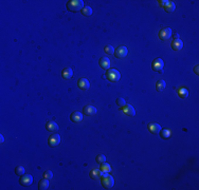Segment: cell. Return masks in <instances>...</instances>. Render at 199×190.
<instances>
[{"mask_svg":"<svg viewBox=\"0 0 199 190\" xmlns=\"http://www.w3.org/2000/svg\"><path fill=\"white\" fill-rule=\"evenodd\" d=\"M171 28H163L162 30L159 32V38L161 40H163V41H166V40H169L171 38Z\"/></svg>","mask_w":199,"mask_h":190,"instance_id":"277c9868","label":"cell"},{"mask_svg":"<svg viewBox=\"0 0 199 190\" xmlns=\"http://www.w3.org/2000/svg\"><path fill=\"white\" fill-rule=\"evenodd\" d=\"M163 66H164L163 60L161 58H157L154 61V63H152V69H154V71H159V70H162Z\"/></svg>","mask_w":199,"mask_h":190,"instance_id":"9a60e30c","label":"cell"},{"mask_svg":"<svg viewBox=\"0 0 199 190\" xmlns=\"http://www.w3.org/2000/svg\"><path fill=\"white\" fill-rule=\"evenodd\" d=\"M123 112L126 114V115L128 116H135V108L133 107L131 105H126L123 107Z\"/></svg>","mask_w":199,"mask_h":190,"instance_id":"4fadbf2b","label":"cell"},{"mask_svg":"<svg viewBox=\"0 0 199 190\" xmlns=\"http://www.w3.org/2000/svg\"><path fill=\"white\" fill-rule=\"evenodd\" d=\"M0 137H1V138H0V140H1V143H3V142H4V137H3V135L1 134V135H0Z\"/></svg>","mask_w":199,"mask_h":190,"instance_id":"d6a6232c","label":"cell"},{"mask_svg":"<svg viewBox=\"0 0 199 190\" xmlns=\"http://www.w3.org/2000/svg\"><path fill=\"white\" fill-rule=\"evenodd\" d=\"M44 179H52V177H53V173H52V171L51 170H47L46 172L44 173Z\"/></svg>","mask_w":199,"mask_h":190,"instance_id":"f546056e","label":"cell"},{"mask_svg":"<svg viewBox=\"0 0 199 190\" xmlns=\"http://www.w3.org/2000/svg\"><path fill=\"white\" fill-rule=\"evenodd\" d=\"M160 136L163 138V140H169V136H171V131H169V129H161Z\"/></svg>","mask_w":199,"mask_h":190,"instance_id":"603a6c76","label":"cell"},{"mask_svg":"<svg viewBox=\"0 0 199 190\" xmlns=\"http://www.w3.org/2000/svg\"><path fill=\"white\" fill-rule=\"evenodd\" d=\"M78 88H80V90L86 91V90H88L89 87H90V83H89V80L87 79V78L82 77V78H80V80H78Z\"/></svg>","mask_w":199,"mask_h":190,"instance_id":"30bf717a","label":"cell"},{"mask_svg":"<svg viewBox=\"0 0 199 190\" xmlns=\"http://www.w3.org/2000/svg\"><path fill=\"white\" fill-rule=\"evenodd\" d=\"M59 143H61V136H59L58 134H52L49 137V140H48V144H49V146L52 147V148L57 147L58 145H59Z\"/></svg>","mask_w":199,"mask_h":190,"instance_id":"5b68a950","label":"cell"},{"mask_svg":"<svg viewBox=\"0 0 199 190\" xmlns=\"http://www.w3.org/2000/svg\"><path fill=\"white\" fill-rule=\"evenodd\" d=\"M101 183H102L103 187L105 188V189H110V188H112V186L114 184V177L110 174L104 173L101 176Z\"/></svg>","mask_w":199,"mask_h":190,"instance_id":"7a4b0ae2","label":"cell"},{"mask_svg":"<svg viewBox=\"0 0 199 190\" xmlns=\"http://www.w3.org/2000/svg\"><path fill=\"white\" fill-rule=\"evenodd\" d=\"M147 128H148V131L152 134H159L161 131V126L159 124H157V123H150V124H148V126H147Z\"/></svg>","mask_w":199,"mask_h":190,"instance_id":"ba28073f","label":"cell"},{"mask_svg":"<svg viewBox=\"0 0 199 190\" xmlns=\"http://www.w3.org/2000/svg\"><path fill=\"white\" fill-rule=\"evenodd\" d=\"M167 2H169V1H166V0H161V1H159V3H160V6H163V8L166 6V3H167Z\"/></svg>","mask_w":199,"mask_h":190,"instance_id":"4dcf8cb0","label":"cell"},{"mask_svg":"<svg viewBox=\"0 0 199 190\" xmlns=\"http://www.w3.org/2000/svg\"><path fill=\"white\" fill-rule=\"evenodd\" d=\"M128 54V50L124 46H121L116 49V51H114V56L116 58H125Z\"/></svg>","mask_w":199,"mask_h":190,"instance_id":"8992f818","label":"cell"},{"mask_svg":"<svg viewBox=\"0 0 199 190\" xmlns=\"http://www.w3.org/2000/svg\"><path fill=\"white\" fill-rule=\"evenodd\" d=\"M83 114L87 116H92V115H95L97 114V108L93 107L91 105H87L84 107L83 109Z\"/></svg>","mask_w":199,"mask_h":190,"instance_id":"9c48e42d","label":"cell"},{"mask_svg":"<svg viewBox=\"0 0 199 190\" xmlns=\"http://www.w3.org/2000/svg\"><path fill=\"white\" fill-rule=\"evenodd\" d=\"M171 48H173L174 51H180L183 48V42L179 38L174 39L173 42H171Z\"/></svg>","mask_w":199,"mask_h":190,"instance_id":"5bb4252c","label":"cell"},{"mask_svg":"<svg viewBox=\"0 0 199 190\" xmlns=\"http://www.w3.org/2000/svg\"><path fill=\"white\" fill-rule=\"evenodd\" d=\"M107 78L108 80H110L112 83H116V81H119L120 78H121V74H120V72L118 71L116 69H109L107 70Z\"/></svg>","mask_w":199,"mask_h":190,"instance_id":"3957f363","label":"cell"},{"mask_svg":"<svg viewBox=\"0 0 199 190\" xmlns=\"http://www.w3.org/2000/svg\"><path fill=\"white\" fill-rule=\"evenodd\" d=\"M46 128H47L48 131H51V132H55L59 129V127L55 121H48L47 125H46Z\"/></svg>","mask_w":199,"mask_h":190,"instance_id":"2e32d148","label":"cell"},{"mask_svg":"<svg viewBox=\"0 0 199 190\" xmlns=\"http://www.w3.org/2000/svg\"><path fill=\"white\" fill-rule=\"evenodd\" d=\"M105 53H107L108 55H111V54H114V48L111 46V44H107L105 47Z\"/></svg>","mask_w":199,"mask_h":190,"instance_id":"4316f807","label":"cell"},{"mask_svg":"<svg viewBox=\"0 0 199 190\" xmlns=\"http://www.w3.org/2000/svg\"><path fill=\"white\" fill-rule=\"evenodd\" d=\"M198 69H199V67H198V66H196V67H195V69H194V71H195V73H196L197 75L199 74V71H198Z\"/></svg>","mask_w":199,"mask_h":190,"instance_id":"1f68e13d","label":"cell"},{"mask_svg":"<svg viewBox=\"0 0 199 190\" xmlns=\"http://www.w3.org/2000/svg\"><path fill=\"white\" fill-rule=\"evenodd\" d=\"M165 87H166V83L162 79L158 80L157 83H156V90H157L158 92H162L164 89H165Z\"/></svg>","mask_w":199,"mask_h":190,"instance_id":"ffe728a7","label":"cell"},{"mask_svg":"<svg viewBox=\"0 0 199 190\" xmlns=\"http://www.w3.org/2000/svg\"><path fill=\"white\" fill-rule=\"evenodd\" d=\"M164 8H165V11L167 12V13H173V12L175 11V8H176V6H175L174 2L169 1V2L166 3V6H164Z\"/></svg>","mask_w":199,"mask_h":190,"instance_id":"7402d4cb","label":"cell"},{"mask_svg":"<svg viewBox=\"0 0 199 190\" xmlns=\"http://www.w3.org/2000/svg\"><path fill=\"white\" fill-rule=\"evenodd\" d=\"M116 105L119 106L120 108H123L125 105H126V102H125V99L122 98V97H119V98H116Z\"/></svg>","mask_w":199,"mask_h":190,"instance_id":"f1b7e54d","label":"cell"},{"mask_svg":"<svg viewBox=\"0 0 199 190\" xmlns=\"http://www.w3.org/2000/svg\"><path fill=\"white\" fill-rule=\"evenodd\" d=\"M19 183L22 186H30L33 183V176L31 175V174H23L20 177Z\"/></svg>","mask_w":199,"mask_h":190,"instance_id":"52a82bcc","label":"cell"},{"mask_svg":"<svg viewBox=\"0 0 199 190\" xmlns=\"http://www.w3.org/2000/svg\"><path fill=\"white\" fill-rule=\"evenodd\" d=\"M25 169L23 168L22 166H17L16 168H15V173H16L17 175L21 176L25 174Z\"/></svg>","mask_w":199,"mask_h":190,"instance_id":"484cf974","label":"cell"},{"mask_svg":"<svg viewBox=\"0 0 199 190\" xmlns=\"http://www.w3.org/2000/svg\"><path fill=\"white\" fill-rule=\"evenodd\" d=\"M95 161H97V164H103V163H105L106 162V156L104 154H99L97 157H95Z\"/></svg>","mask_w":199,"mask_h":190,"instance_id":"83f0119b","label":"cell"},{"mask_svg":"<svg viewBox=\"0 0 199 190\" xmlns=\"http://www.w3.org/2000/svg\"><path fill=\"white\" fill-rule=\"evenodd\" d=\"M99 63L100 67L104 70H109V68H110V59L108 57H102L100 59Z\"/></svg>","mask_w":199,"mask_h":190,"instance_id":"8fae6325","label":"cell"},{"mask_svg":"<svg viewBox=\"0 0 199 190\" xmlns=\"http://www.w3.org/2000/svg\"><path fill=\"white\" fill-rule=\"evenodd\" d=\"M103 172L101 171V169H93V170L90 172V177L93 179H99L101 176H102Z\"/></svg>","mask_w":199,"mask_h":190,"instance_id":"d6986e66","label":"cell"},{"mask_svg":"<svg viewBox=\"0 0 199 190\" xmlns=\"http://www.w3.org/2000/svg\"><path fill=\"white\" fill-rule=\"evenodd\" d=\"M72 75H73V71H72V69H70V68H66V69H64L63 72H61V76H63V78H65V79H70V78L72 77Z\"/></svg>","mask_w":199,"mask_h":190,"instance_id":"e0dca14e","label":"cell"},{"mask_svg":"<svg viewBox=\"0 0 199 190\" xmlns=\"http://www.w3.org/2000/svg\"><path fill=\"white\" fill-rule=\"evenodd\" d=\"M178 94H179V96L181 97V98H186V97L188 96V89L185 88H180L179 91H178Z\"/></svg>","mask_w":199,"mask_h":190,"instance_id":"d4e9b609","label":"cell"},{"mask_svg":"<svg viewBox=\"0 0 199 190\" xmlns=\"http://www.w3.org/2000/svg\"><path fill=\"white\" fill-rule=\"evenodd\" d=\"M84 8V2L82 0H70L67 3V8L70 12H78L80 10H83Z\"/></svg>","mask_w":199,"mask_h":190,"instance_id":"6da1fadb","label":"cell"},{"mask_svg":"<svg viewBox=\"0 0 199 190\" xmlns=\"http://www.w3.org/2000/svg\"><path fill=\"white\" fill-rule=\"evenodd\" d=\"M49 188V179H40L38 183V189L39 190H47Z\"/></svg>","mask_w":199,"mask_h":190,"instance_id":"ac0fdd59","label":"cell"},{"mask_svg":"<svg viewBox=\"0 0 199 190\" xmlns=\"http://www.w3.org/2000/svg\"><path fill=\"white\" fill-rule=\"evenodd\" d=\"M100 169H101V171H102L103 173H109L111 171V167L110 165L108 164V163H103V164H101V166H100Z\"/></svg>","mask_w":199,"mask_h":190,"instance_id":"44dd1931","label":"cell"},{"mask_svg":"<svg viewBox=\"0 0 199 190\" xmlns=\"http://www.w3.org/2000/svg\"><path fill=\"white\" fill-rule=\"evenodd\" d=\"M82 14L84 16H91L92 15V8L90 6H84L83 10H82Z\"/></svg>","mask_w":199,"mask_h":190,"instance_id":"cb8c5ba5","label":"cell"},{"mask_svg":"<svg viewBox=\"0 0 199 190\" xmlns=\"http://www.w3.org/2000/svg\"><path fill=\"white\" fill-rule=\"evenodd\" d=\"M70 119H71L73 123H80V121H83V114L80 112H78V111H74V112L71 113Z\"/></svg>","mask_w":199,"mask_h":190,"instance_id":"7c38bea8","label":"cell"}]
</instances>
